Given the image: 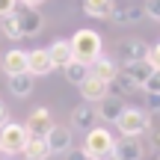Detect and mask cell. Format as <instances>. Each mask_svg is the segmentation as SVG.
<instances>
[{"label": "cell", "mask_w": 160, "mask_h": 160, "mask_svg": "<svg viewBox=\"0 0 160 160\" xmlns=\"http://www.w3.org/2000/svg\"><path fill=\"white\" fill-rule=\"evenodd\" d=\"M125 107H128L125 101H119V98H110V95H107V98H104V101L95 107V113H98V119H101V122L116 125V122L122 119V113H125Z\"/></svg>", "instance_id": "cell-12"}, {"label": "cell", "mask_w": 160, "mask_h": 160, "mask_svg": "<svg viewBox=\"0 0 160 160\" xmlns=\"http://www.w3.org/2000/svg\"><path fill=\"white\" fill-rule=\"evenodd\" d=\"M107 89H110V98H119V101H125L128 95H133V92H137V86H133L131 80H128V77L119 71V74L110 80V86H107Z\"/></svg>", "instance_id": "cell-19"}, {"label": "cell", "mask_w": 160, "mask_h": 160, "mask_svg": "<svg viewBox=\"0 0 160 160\" xmlns=\"http://www.w3.org/2000/svg\"><path fill=\"white\" fill-rule=\"evenodd\" d=\"M142 9H145V15H148V18L160 21V0H148V3H145Z\"/></svg>", "instance_id": "cell-28"}, {"label": "cell", "mask_w": 160, "mask_h": 160, "mask_svg": "<svg viewBox=\"0 0 160 160\" xmlns=\"http://www.w3.org/2000/svg\"><path fill=\"white\" fill-rule=\"evenodd\" d=\"M95 122H98V113H95V107L92 104H77L74 110H71V128H80V131H92L95 128Z\"/></svg>", "instance_id": "cell-13"}, {"label": "cell", "mask_w": 160, "mask_h": 160, "mask_svg": "<svg viewBox=\"0 0 160 160\" xmlns=\"http://www.w3.org/2000/svg\"><path fill=\"white\" fill-rule=\"evenodd\" d=\"M145 148L139 139H131V137H122L116 139V148H113V160H142Z\"/></svg>", "instance_id": "cell-10"}, {"label": "cell", "mask_w": 160, "mask_h": 160, "mask_svg": "<svg viewBox=\"0 0 160 160\" xmlns=\"http://www.w3.org/2000/svg\"><path fill=\"white\" fill-rule=\"evenodd\" d=\"M53 125H57V122H53V116H51V110H48V107L33 110V113H30V119L24 122V128L30 131V137H45Z\"/></svg>", "instance_id": "cell-7"}, {"label": "cell", "mask_w": 160, "mask_h": 160, "mask_svg": "<svg viewBox=\"0 0 160 160\" xmlns=\"http://www.w3.org/2000/svg\"><path fill=\"white\" fill-rule=\"evenodd\" d=\"M77 89H80V95H83V101H86V104H101L104 98L110 95L107 83H104V80H98V77H86L83 83L77 86Z\"/></svg>", "instance_id": "cell-11"}, {"label": "cell", "mask_w": 160, "mask_h": 160, "mask_svg": "<svg viewBox=\"0 0 160 160\" xmlns=\"http://www.w3.org/2000/svg\"><path fill=\"white\" fill-rule=\"evenodd\" d=\"M116 9L113 0H83V12L89 18H110Z\"/></svg>", "instance_id": "cell-20"}, {"label": "cell", "mask_w": 160, "mask_h": 160, "mask_svg": "<svg viewBox=\"0 0 160 160\" xmlns=\"http://www.w3.org/2000/svg\"><path fill=\"white\" fill-rule=\"evenodd\" d=\"M18 21H21V36H39L45 27V18L39 15V9H21Z\"/></svg>", "instance_id": "cell-17"}, {"label": "cell", "mask_w": 160, "mask_h": 160, "mask_svg": "<svg viewBox=\"0 0 160 160\" xmlns=\"http://www.w3.org/2000/svg\"><path fill=\"white\" fill-rule=\"evenodd\" d=\"M154 148H157V154H160V133L154 137Z\"/></svg>", "instance_id": "cell-34"}, {"label": "cell", "mask_w": 160, "mask_h": 160, "mask_svg": "<svg viewBox=\"0 0 160 160\" xmlns=\"http://www.w3.org/2000/svg\"><path fill=\"white\" fill-rule=\"evenodd\" d=\"M62 74H65V80H68V83L80 86L86 77H89V65H86V62H80V59H71V62L62 68Z\"/></svg>", "instance_id": "cell-22"}, {"label": "cell", "mask_w": 160, "mask_h": 160, "mask_svg": "<svg viewBox=\"0 0 160 160\" xmlns=\"http://www.w3.org/2000/svg\"><path fill=\"white\" fill-rule=\"evenodd\" d=\"M0 68H3L6 77L24 74V71H27V51H21V48H9V51L3 53V59H0Z\"/></svg>", "instance_id": "cell-9"}, {"label": "cell", "mask_w": 160, "mask_h": 160, "mask_svg": "<svg viewBox=\"0 0 160 160\" xmlns=\"http://www.w3.org/2000/svg\"><path fill=\"white\" fill-rule=\"evenodd\" d=\"M145 92H160V71H151V77L142 83Z\"/></svg>", "instance_id": "cell-27"}, {"label": "cell", "mask_w": 160, "mask_h": 160, "mask_svg": "<svg viewBox=\"0 0 160 160\" xmlns=\"http://www.w3.org/2000/svg\"><path fill=\"white\" fill-rule=\"evenodd\" d=\"M116 128L122 131V137L139 139L145 131H148V113H145V110H137V107H125V113H122V119L116 122Z\"/></svg>", "instance_id": "cell-4"}, {"label": "cell", "mask_w": 160, "mask_h": 160, "mask_svg": "<svg viewBox=\"0 0 160 160\" xmlns=\"http://www.w3.org/2000/svg\"><path fill=\"white\" fill-rule=\"evenodd\" d=\"M53 71V62L51 57H48V48H33V51H27V74L33 77H45Z\"/></svg>", "instance_id": "cell-6"}, {"label": "cell", "mask_w": 160, "mask_h": 160, "mask_svg": "<svg viewBox=\"0 0 160 160\" xmlns=\"http://www.w3.org/2000/svg\"><path fill=\"white\" fill-rule=\"evenodd\" d=\"M33 86H36V77L33 74H15V77H9V92L15 98H27L30 92H33Z\"/></svg>", "instance_id": "cell-18"}, {"label": "cell", "mask_w": 160, "mask_h": 160, "mask_svg": "<svg viewBox=\"0 0 160 160\" xmlns=\"http://www.w3.org/2000/svg\"><path fill=\"white\" fill-rule=\"evenodd\" d=\"M48 57H51L53 68H65V65L74 59V53H71V42L68 39H57L51 48H48Z\"/></svg>", "instance_id": "cell-16"}, {"label": "cell", "mask_w": 160, "mask_h": 160, "mask_svg": "<svg viewBox=\"0 0 160 160\" xmlns=\"http://www.w3.org/2000/svg\"><path fill=\"white\" fill-rule=\"evenodd\" d=\"M71 53H74V59H80V62H95L98 57L104 53V39L98 30H89V27H80L74 36H71Z\"/></svg>", "instance_id": "cell-1"}, {"label": "cell", "mask_w": 160, "mask_h": 160, "mask_svg": "<svg viewBox=\"0 0 160 160\" xmlns=\"http://www.w3.org/2000/svg\"><path fill=\"white\" fill-rule=\"evenodd\" d=\"M86 151L89 160H113V148H116V137L107 128H92L86 131V142L80 145Z\"/></svg>", "instance_id": "cell-2"}, {"label": "cell", "mask_w": 160, "mask_h": 160, "mask_svg": "<svg viewBox=\"0 0 160 160\" xmlns=\"http://www.w3.org/2000/svg\"><path fill=\"white\" fill-rule=\"evenodd\" d=\"M18 3H24L27 9H36V6H39V3H45V0H18Z\"/></svg>", "instance_id": "cell-33"}, {"label": "cell", "mask_w": 160, "mask_h": 160, "mask_svg": "<svg viewBox=\"0 0 160 160\" xmlns=\"http://www.w3.org/2000/svg\"><path fill=\"white\" fill-rule=\"evenodd\" d=\"M119 71H122V74H125L128 80H131L137 89H142V83L151 77V65L145 62V59H137V62H125Z\"/></svg>", "instance_id": "cell-14"}, {"label": "cell", "mask_w": 160, "mask_h": 160, "mask_svg": "<svg viewBox=\"0 0 160 160\" xmlns=\"http://www.w3.org/2000/svg\"><path fill=\"white\" fill-rule=\"evenodd\" d=\"M24 157H33V160H48L51 157V148H48L45 137H30L27 145H24Z\"/></svg>", "instance_id": "cell-21"}, {"label": "cell", "mask_w": 160, "mask_h": 160, "mask_svg": "<svg viewBox=\"0 0 160 160\" xmlns=\"http://www.w3.org/2000/svg\"><path fill=\"white\" fill-rule=\"evenodd\" d=\"M116 74H119V65H116L110 57H104V53L95 59V62H89V77H98V80H104L107 86H110V80H113Z\"/></svg>", "instance_id": "cell-15"}, {"label": "cell", "mask_w": 160, "mask_h": 160, "mask_svg": "<svg viewBox=\"0 0 160 160\" xmlns=\"http://www.w3.org/2000/svg\"><path fill=\"white\" fill-rule=\"evenodd\" d=\"M30 139V131L21 125V122H6L0 128V154L6 157H15V154H24V145Z\"/></svg>", "instance_id": "cell-3"}, {"label": "cell", "mask_w": 160, "mask_h": 160, "mask_svg": "<svg viewBox=\"0 0 160 160\" xmlns=\"http://www.w3.org/2000/svg\"><path fill=\"white\" fill-rule=\"evenodd\" d=\"M154 160H160V154H157V157H154Z\"/></svg>", "instance_id": "cell-37"}, {"label": "cell", "mask_w": 160, "mask_h": 160, "mask_svg": "<svg viewBox=\"0 0 160 160\" xmlns=\"http://www.w3.org/2000/svg\"><path fill=\"white\" fill-rule=\"evenodd\" d=\"M145 104H148L145 113H160V92H145Z\"/></svg>", "instance_id": "cell-26"}, {"label": "cell", "mask_w": 160, "mask_h": 160, "mask_svg": "<svg viewBox=\"0 0 160 160\" xmlns=\"http://www.w3.org/2000/svg\"><path fill=\"white\" fill-rule=\"evenodd\" d=\"M45 142L51 148V154H68L74 148V133L71 128H62V125H53L51 131L45 133Z\"/></svg>", "instance_id": "cell-5"}, {"label": "cell", "mask_w": 160, "mask_h": 160, "mask_svg": "<svg viewBox=\"0 0 160 160\" xmlns=\"http://www.w3.org/2000/svg\"><path fill=\"white\" fill-rule=\"evenodd\" d=\"M65 160H89V157H86V151H83V148H71L68 154H65Z\"/></svg>", "instance_id": "cell-31"}, {"label": "cell", "mask_w": 160, "mask_h": 160, "mask_svg": "<svg viewBox=\"0 0 160 160\" xmlns=\"http://www.w3.org/2000/svg\"><path fill=\"white\" fill-rule=\"evenodd\" d=\"M110 21H113V24H131V9H128V6L119 9V6H116L113 15H110Z\"/></svg>", "instance_id": "cell-25"}, {"label": "cell", "mask_w": 160, "mask_h": 160, "mask_svg": "<svg viewBox=\"0 0 160 160\" xmlns=\"http://www.w3.org/2000/svg\"><path fill=\"white\" fill-rule=\"evenodd\" d=\"M24 160H33V157H24Z\"/></svg>", "instance_id": "cell-35"}, {"label": "cell", "mask_w": 160, "mask_h": 160, "mask_svg": "<svg viewBox=\"0 0 160 160\" xmlns=\"http://www.w3.org/2000/svg\"><path fill=\"white\" fill-rule=\"evenodd\" d=\"M15 9H18V0H0V18L12 15Z\"/></svg>", "instance_id": "cell-29"}, {"label": "cell", "mask_w": 160, "mask_h": 160, "mask_svg": "<svg viewBox=\"0 0 160 160\" xmlns=\"http://www.w3.org/2000/svg\"><path fill=\"white\" fill-rule=\"evenodd\" d=\"M0 30H3V36H6V39H12V42L24 39V36H21V21H18V12L0 18Z\"/></svg>", "instance_id": "cell-23"}, {"label": "cell", "mask_w": 160, "mask_h": 160, "mask_svg": "<svg viewBox=\"0 0 160 160\" xmlns=\"http://www.w3.org/2000/svg\"><path fill=\"white\" fill-rule=\"evenodd\" d=\"M128 9H131V24H137V21H142V18H145V9H142V6H128Z\"/></svg>", "instance_id": "cell-30"}, {"label": "cell", "mask_w": 160, "mask_h": 160, "mask_svg": "<svg viewBox=\"0 0 160 160\" xmlns=\"http://www.w3.org/2000/svg\"><path fill=\"white\" fill-rule=\"evenodd\" d=\"M145 53H148V45H145L142 39H133V36H128V39H122L119 45H116V57H122L125 62L145 59Z\"/></svg>", "instance_id": "cell-8"}, {"label": "cell", "mask_w": 160, "mask_h": 160, "mask_svg": "<svg viewBox=\"0 0 160 160\" xmlns=\"http://www.w3.org/2000/svg\"><path fill=\"white\" fill-rule=\"evenodd\" d=\"M6 122H9V110H6V104L0 101V128H3Z\"/></svg>", "instance_id": "cell-32"}, {"label": "cell", "mask_w": 160, "mask_h": 160, "mask_svg": "<svg viewBox=\"0 0 160 160\" xmlns=\"http://www.w3.org/2000/svg\"><path fill=\"white\" fill-rule=\"evenodd\" d=\"M145 62L151 65V71H160V42H157V45H148V53H145Z\"/></svg>", "instance_id": "cell-24"}, {"label": "cell", "mask_w": 160, "mask_h": 160, "mask_svg": "<svg viewBox=\"0 0 160 160\" xmlns=\"http://www.w3.org/2000/svg\"><path fill=\"white\" fill-rule=\"evenodd\" d=\"M6 160H15V157H6Z\"/></svg>", "instance_id": "cell-36"}]
</instances>
